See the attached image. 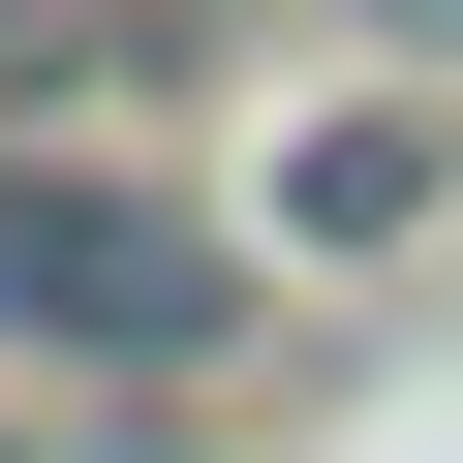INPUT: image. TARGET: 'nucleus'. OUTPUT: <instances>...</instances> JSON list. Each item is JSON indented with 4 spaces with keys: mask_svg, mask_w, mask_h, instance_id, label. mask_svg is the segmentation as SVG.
Returning <instances> with one entry per match:
<instances>
[{
    "mask_svg": "<svg viewBox=\"0 0 463 463\" xmlns=\"http://www.w3.org/2000/svg\"><path fill=\"white\" fill-rule=\"evenodd\" d=\"M0 309H62V340L185 371V340H216V248H155V216H93V185H0Z\"/></svg>",
    "mask_w": 463,
    "mask_h": 463,
    "instance_id": "obj_1",
    "label": "nucleus"
}]
</instances>
